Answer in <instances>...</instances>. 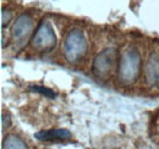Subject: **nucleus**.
Listing matches in <instances>:
<instances>
[{
  "mask_svg": "<svg viewBox=\"0 0 159 149\" xmlns=\"http://www.w3.org/2000/svg\"><path fill=\"white\" fill-rule=\"evenodd\" d=\"M31 45L33 49L42 53H49L55 48L57 36L54 33L52 25L48 21H43L38 26L37 31L34 32L31 39Z\"/></svg>",
  "mask_w": 159,
  "mask_h": 149,
  "instance_id": "nucleus-3",
  "label": "nucleus"
},
{
  "mask_svg": "<svg viewBox=\"0 0 159 149\" xmlns=\"http://www.w3.org/2000/svg\"><path fill=\"white\" fill-rule=\"evenodd\" d=\"M71 132L65 129H53L34 133V138H37L40 142H65L71 139Z\"/></svg>",
  "mask_w": 159,
  "mask_h": 149,
  "instance_id": "nucleus-6",
  "label": "nucleus"
},
{
  "mask_svg": "<svg viewBox=\"0 0 159 149\" xmlns=\"http://www.w3.org/2000/svg\"><path fill=\"white\" fill-rule=\"evenodd\" d=\"M30 91L36 92V93L43 94V95H45V97H48V98H50V99L55 98L54 91H52L50 88H47V87H42V86H31V87H30Z\"/></svg>",
  "mask_w": 159,
  "mask_h": 149,
  "instance_id": "nucleus-9",
  "label": "nucleus"
},
{
  "mask_svg": "<svg viewBox=\"0 0 159 149\" xmlns=\"http://www.w3.org/2000/svg\"><path fill=\"white\" fill-rule=\"evenodd\" d=\"M11 17H12V15H11L10 11L2 10V12H1V27H2V28L5 27V25L9 23V21L11 20Z\"/></svg>",
  "mask_w": 159,
  "mask_h": 149,
  "instance_id": "nucleus-10",
  "label": "nucleus"
},
{
  "mask_svg": "<svg viewBox=\"0 0 159 149\" xmlns=\"http://www.w3.org/2000/svg\"><path fill=\"white\" fill-rule=\"evenodd\" d=\"M144 76L149 84H159V53H152L149 55L144 66Z\"/></svg>",
  "mask_w": 159,
  "mask_h": 149,
  "instance_id": "nucleus-7",
  "label": "nucleus"
},
{
  "mask_svg": "<svg viewBox=\"0 0 159 149\" xmlns=\"http://www.w3.org/2000/svg\"><path fill=\"white\" fill-rule=\"evenodd\" d=\"M87 52V40L79 28L71 29L64 42V55L70 62H79Z\"/></svg>",
  "mask_w": 159,
  "mask_h": 149,
  "instance_id": "nucleus-2",
  "label": "nucleus"
},
{
  "mask_svg": "<svg viewBox=\"0 0 159 149\" xmlns=\"http://www.w3.org/2000/svg\"><path fill=\"white\" fill-rule=\"evenodd\" d=\"M2 149H28L26 143L17 136L9 134L2 142Z\"/></svg>",
  "mask_w": 159,
  "mask_h": 149,
  "instance_id": "nucleus-8",
  "label": "nucleus"
},
{
  "mask_svg": "<svg viewBox=\"0 0 159 149\" xmlns=\"http://www.w3.org/2000/svg\"><path fill=\"white\" fill-rule=\"evenodd\" d=\"M33 31V19L28 14H22L20 15L16 21L12 25L11 28V34L12 39L15 40V44L19 47L25 45L26 40L30 38Z\"/></svg>",
  "mask_w": 159,
  "mask_h": 149,
  "instance_id": "nucleus-5",
  "label": "nucleus"
},
{
  "mask_svg": "<svg viewBox=\"0 0 159 149\" xmlns=\"http://www.w3.org/2000/svg\"><path fill=\"white\" fill-rule=\"evenodd\" d=\"M115 60H116V49L108 48L105 50H102L93 60V66H92L93 74L102 78L107 77L111 72Z\"/></svg>",
  "mask_w": 159,
  "mask_h": 149,
  "instance_id": "nucleus-4",
  "label": "nucleus"
},
{
  "mask_svg": "<svg viewBox=\"0 0 159 149\" xmlns=\"http://www.w3.org/2000/svg\"><path fill=\"white\" fill-rule=\"evenodd\" d=\"M141 66L142 62L139 50L136 48H129L119 61V81L125 86L134 83L141 74Z\"/></svg>",
  "mask_w": 159,
  "mask_h": 149,
  "instance_id": "nucleus-1",
  "label": "nucleus"
}]
</instances>
